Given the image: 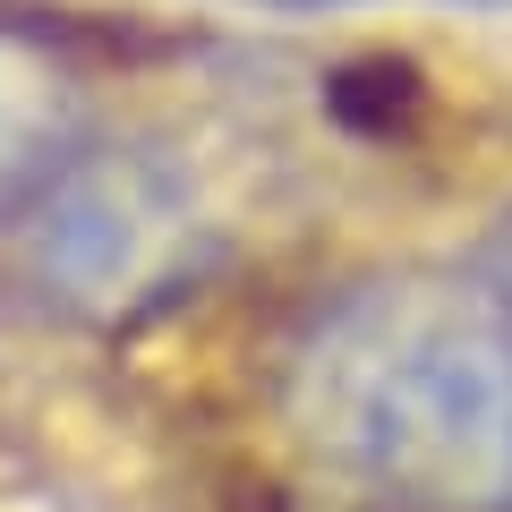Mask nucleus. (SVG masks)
<instances>
[{
    "mask_svg": "<svg viewBox=\"0 0 512 512\" xmlns=\"http://www.w3.org/2000/svg\"><path fill=\"white\" fill-rule=\"evenodd\" d=\"M282 419L367 504L512 512V291L478 256L333 291L282 359Z\"/></svg>",
    "mask_w": 512,
    "mask_h": 512,
    "instance_id": "f257e3e1",
    "label": "nucleus"
},
{
    "mask_svg": "<svg viewBox=\"0 0 512 512\" xmlns=\"http://www.w3.org/2000/svg\"><path fill=\"white\" fill-rule=\"evenodd\" d=\"M77 154V69L52 43L0 26V214H18Z\"/></svg>",
    "mask_w": 512,
    "mask_h": 512,
    "instance_id": "f03ea898",
    "label": "nucleus"
},
{
    "mask_svg": "<svg viewBox=\"0 0 512 512\" xmlns=\"http://www.w3.org/2000/svg\"><path fill=\"white\" fill-rule=\"evenodd\" d=\"M333 111L350 128H384V120H402V111H419V77L402 60H359V69L333 77Z\"/></svg>",
    "mask_w": 512,
    "mask_h": 512,
    "instance_id": "7ed1b4c3",
    "label": "nucleus"
},
{
    "mask_svg": "<svg viewBox=\"0 0 512 512\" xmlns=\"http://www.w3.org/2000/svg\"><path fill=\"white\" fill-rule=\"evenodd\" d=\"M478 265H487V274H495V282L512 291V214H504V222L487 231V248H478Z\"/></svg>",
    "mask_w": 512,
    "mask_h": 512,
    "instance_id": "20e7f679",
    "label": "nucleus"
},
{
    "mask_svg": "<svg viewBox=\"0 0 512 512\" xmlns=\"http://www.w3.org/2000/svg\"><path fill=\"white\" fill-rule=\"evenodd\" d=\"M248 9H350V0H248ZM436 9H512V0H436Z\"/></svg>",
    "mask_w": 512,
    "mask_h": 512,
    "instance_id": "39448f33",
    "label": "nucleus"
}]
</instances>
